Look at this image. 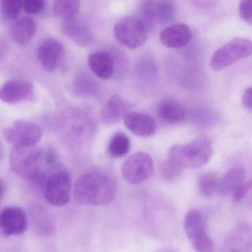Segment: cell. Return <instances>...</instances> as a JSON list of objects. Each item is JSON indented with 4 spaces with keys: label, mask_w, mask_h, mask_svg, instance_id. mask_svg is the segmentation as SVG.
<instances>
[{
    "label": "cell",
    "mask_w": 252,
    "mask_h": 252,
    "mask_svg": "<svg viewBox=\"0 0 252 252\" xmlns=\"http://www.w3.org/2000/svg\"><path fill=\"white\" fill-rule=\"evenodd\" d=\"M9 160L10 168L17 176L43 189L49 176L58 169L54 153L38 147L13 146Z\"/></svg>",
    "instance_id": "1"
},
{
    "label": "cell",
    "mask_w": 252,
    "mask_h": 252,
    "mask_svg": "<svg viewBox=\"0 0 252 252\" xmlns=\"http://www.w3.org/2000/svg\"><path fill=\"white\" fill-rule=\"evenodd\" d=\"M117 189L113 176L102 170H92L75 182L74 198L81 205H105L115 199Z\"/></svg>",
    "instance_id": "2"
},
{
    "label": "cell",
    "mask_w": 252,
    "mask_h": 252,
    "mask_svg": "<svg viewBox=\"0 0 252 252\" xmlns=\"http://www.w3.org/2000/svg\"><path fill=\"white\" fill-rule=\"evenodd\" d=\"M213 155L211 142L206 138L170 148L168 158L182 167L198 168L210 161Z\"/></svg>",
    "instance_id": "3"
},
{
    "label": "cell",
    "mask_w": 252,
    "mask_h": 252,
    "mask_svg": "<svg viewBox=\"0 0 252 252\" xmlns=\"http://www.w3.org/2000/svg\"><path fill=\"white\" fill-rule=\"evenodd\" d=\"M252 55L251 40L238 37L226 43L214 53L210 62V66L213 70H223L235 62L250 57Z\"/></svg>",
    "instance_id": "4"
},
{
    "label": "cell",
    "mask_w": 252,
    "mask_h": 252,
    "mask_svg": "<svg viewBox=\"0 0 252 252\" xmlns=\"http://www.w3.org/2000/svg\"><path fill=\"white\" fill-rule=\"evenodd\" d=\"M113 32L117 41L130 50L142 47L147 37L146 25L134 16H127L118 21L114 27Z\"/></svg>",
    "instance_id": "5"
},
{
    "label": "cell",
    "mask_w": 252,
    "mask_h": 252,
    "mask_svg": "<svg viewBox=\"0 0 252 252\" xmlns=\"http://www.w3.org/2000/svg\"><path fill=\"white\" fill-rule=\"evenodd\" d=\"M184 229L195 252H214V242L205 230L204 219L198 210L188 212L185 217Z\"/></svg>",
    "instance_id": "6"
},
{
    "label": "cell",
    "mask_w": 252,
    "mask_h": 252,
    "mask_svg": "<svg viewBox=\"0 0 252 252\" xmlns=\"http://www.w3.org/2000/svg\"><path fill=\"white\" fill-rule=\"evenodd\" d=\"M6 142L13 146H35L42 136V130L35 123L19 120L3 130Z\"/></svg>",
    "instance_id": "7"
},
{
    "label": "cell",
    "mask_w": 252,
    "mask_h": 252,
    "mask_svg": "<svg viewBox=\"0 0 252 252\" xmlns=\"http://www.w3.org/2000/svg\"><path fill=\"white\" fill-rule=\"evenodd\" d=\"M43 189L44 198L51 205L62 207L68 204L71 189L69 173L63 169H56L49 176Z\"/></svg>",
    "instance_id": "8"
},
{
    "label": "cell",
    "mask_w": 252,
    "mask_h": 252,
    "mask_svg": "<svg viewBox=\"0 0 252 252\" xmlns=\"http://www.w3.org/2000/svg\"><path fill=\"white\" fill-rule=\"evenodd\" d=\"M153 168V160L151 156L147 153L139 151L126 159L121 167V173L128 183L138 185L152 176Z\"/></svg>",
    "instance_id": "9"
},
{
    "label": "cell",
    "mask_w": 252,
    "mask_h": 252,
    "mask_svg": "<svg viewBox=\"0 0 252 252\" xmlns=\"http://www.w3.org/2000/svg\"><path fill=\"white\" fill-rule=\"evenodd\" d=\"M28 220L21 207L8 206L3 208L0 214V229L3 236L22 235L26 231Z\"/></svg>",
    "instance_id": "10"
},
{
    "label": "cell",
    "mask_w": 252,
    "mask_h": 252,
    "mask_svg": "<svg viewBox=\"0 0 252 252\" xmlns=\"http://www.w3.org/2000/svg\"><path fill=\"white\" fill-rule=\"evenodd\" d=\"M62 31L67 38L81 47L90 45L94 39L88 24L78 15L70 19H64Z\"/></svg>",
    "instance_id": "11"
},
{
    "label": "cell",
    "mask_w": 252,
    "mask_h": 252,
    "mask_svg": "<svg viewBox=\"0 0 252 252\" xmlns=\"http://www.w3.org/2000/svg\"><path fill=\"white\" fill-rule=\"evenodd\" d=\"M174 6L167 0H146L142 6V13L145 22L149 25L155 22L168 23L176 15Z\"/></svg>",
    "instance_id": "12"
},
{
    "label": "cell",
    "mask_w": 252,
    "mask_h": 252,
    "mask_svg": "<svg viewBox=\"0 0 252 252\" xmlns=\"http://www.w3.org/2000/svg\"><path fill=\"white\" fill-rule=\"evenodd\" d=\"M34 97V84L22 80L7 81L0 90L1 101L10 104L31 100Z\"/></svg>",
    "instance_id": "13"
},
{
    "label": "cell",
    "mask_w": 252,
    "mask_h": 252,
    "mask_svg": "<svg viewBox=\"0 0 252 252\" xmlns=\"http://www.w3.org/2000/svg\"><path fill=\"white\" fill-rule=\"evenodd\" d=\"M64 53L63 44L54 38L43 41L37 50V56L41 66L47 72L57 69Z\"/></svg>",
    "instance_id": "14"
},
{
    "label": "cell",
    "mask_w": 252,
    "mask_h": 252,
    "mask_svg": "<svg viewBox=\"0 0 252 252\" xmlns=\"http://www.w3.org/2000/svg\"><path fill=\"white\" fill-rule=\"evenodd\" d=\"M133 105L118 95L112 96L100 112V118L105 125L118 124L130 113Z\"/></svg>",
    "instance_id": "15"
},
{
    "label": "cell",
    "mask_w": 252,
    "mask_h": 252,
    "mask_svg": "<svg viewBox=\"0 0 252 252\" xmlns=\"http://www.w3.org/2000/svg\"><path fill=\"white\" fill-rule=\"evenodd\" d=\"M124 124L133 134L141 137H149L156 131L155 120L143 112H130L124 118Z\"/></svg>",
    "instance_id": "16"
},
{
    "label": "cell",
    "mask_w": 252,
    "mask_h": 252,
    "mask_svg": "<svg viewBox=\"0 0 252 252\" xmlns=\"http://www.w3.org/2000/svg\"><path fill=\"white\" fill-rule=\"evenodd\" d=\"M89 68L98 78L109 80L116 71V62L111 53L99 51L92 53L87 59Z\"/></svg>",
    "instance_id": "17"
},
{
    "label": "cell",
    "mask_w": 252,
    "mask_h": 252,
    "mask_svg": "<svg viewBox=\"0 0 252 252\" xmlns=\"http://www.w3.org/2000/svg\"><path fill=\"white\" fill-rule=\"evenodd\" d=\"M190 28L185 24H174L164 28L160 33V41L163 45L172 49L186 46L192 39Z\"/></svg>",
    "instance_id": "18"
},
{
    "label": "cell",
    "mask_w": 252,
    "mask_h": 252,
    "mask_svg": "<svg viewBox=\"0 0 252 252\" xmlns=\"http://www.w3.org/2000/svg\"><path fill=\"white\" fill-rule=\"evenodd\" d=\"M36 31V24L28 16L16 19L10 29V35L15 43L19 46H25L34 38Z\"/></svg>",
    "instance_id": "19"
},
{
    "label": "cell",
    "mask_w": 252,
    "mask_h": 252,
    "mask_svg": "<svg viewBox=\"0 0 252 252\" xmlns=\"http://www.w3.org/2000/svg\"><path fill=\"white\" fill-rule=\"evenodd\" d=\"M245 171L241 167L229 169L221 179H219L217 192L222 196L233 195L235 191L244 183Z\"/></svg>",
    "instance_id": "20"
},
{
    "label": "cell",
    "mask_w": 252,
    "mask_h": 252,
    "mask_svg": "<svg viewBox=\"0 0 252 252\" xmlns=\"http://www.w3.org/2000/svg\"><path fill=\"white\" fill-rule=\"evenodd\" d=\"M157 112L160 119L170 125L181 123L187 115L184 106L173 100H164L160 103Z\"/></svg>",
    "instance_id": "21"
},
{
    "label": "cell",
    "mask_w": 252,
    "mask_h": 252,
    "mask_svg": "<svg viewBox=\"0 0 252 252\" xmlns=\"http://www.w3.org/2000/svg\"><path fill=\"white\" fill-rule=\"evenodd\" d=\"M72 94L78 97H95L99 93V84L93 77L81 74L75 77L71 84Z\"/></svg>",
    "instance_id": "22"
},
{
    "label": "cell",
    "mask_w": 252,
    "mask_h": 252,
    "mask_svg": "<svg viewBox=\"0 0 252 252\" xmlns=\"http://www.w3.org/2000/svg\"><path fill=\"white\" fill-rule=\"evenodd\" d=\"M131 148L130 138L126 133L118 132L113 135L108 145V153L113 158L127 155Z\"/></svg>",
    "instance_id": "23"
},
{
    "label": "cell",
    "mask_w": 252,
    "mask_h": 252,
    "mask_svg": "<svg viewBox=\"0 0 252 252\" xmlns=\"http://www.w3.org/2000/svg\"><path fill=\"white\" fill-rule=\"evenodd\" d=\"M80 8L81 0H55L53 11L55 16L64 20L76 16Z\"/></svg>",
    "instance_id": "24"
},
{
    "label": "cell",
    "mask_w": 252,
    "mask_h": 252,
    "mask_svg": "<svg viewBox=\"0 0 252 252\" xmlns=\"http://www.w3.org/2000/svg\"><path fill=\"white\" fill-rule=\"evenodd\" d=\"M218 177L215 173H204L198 179V189L204 197H211L217 192Z\"/></svg>",
    "instance_id": "25"
},
{
    "label": "cell",
    "mask_w": 252,
    "mask_h": 252,
    "mask_svg": "<svg viewBox=\"0 0 252 252\" xmlns=\"http://www.w3.org/2000/svg\"><path fill=\"white\" fill-rule=\"evenodd\" d=\"M32 222L35 229L41 234L49 235L54 230L53 220L45 211H34L32 215Z\"/></svg>",
    "instance_id": "26"
},
{
    "label": "cell",
    "mask_w": 252,
    "mask_h": 252,
    "mask_svg": "<svg viewBox=\"0 0 252 252\" xmlns=\"http://www.w3.org/2000/svg\"><path fill=\"white\" fill-rule=\"evenodd\" d=\"M21 9L20 0H1V17L5 21L17 19Z\"/></svg>",
    "instance_id": "27"
},
{
    "label": "cell",
    "mask_w": 252,
    "mask_h": 252,
    "mask_svg": "<svg viewBox=\"0 0 252 252\" xmlns=\"http://www.w3.org/2000/svg\"><path fill=\"white\" fill-rule=\"evenodd\" d=\"M182 168L183 167L168 158L161 164L160 171H161V176L165 180L173 181L180 176Z\"/></svg>",
    "instance_id": "28"
},
{
    "label": "cell",
    "mask_w": 252,
    "mask_h": 252,
    "mask_svg": "<svg viewBox=\"0 0 252 252\" xmlns=\"http://www.w3.org/2000/svg\"><path fill=\"white\" fill-rule=\"evenodd\" d=\"M22 9L29 14L41 13L44 7V0H20Z\"/></svg>",
    "instance_id": "29"
},
{
    "label": "cell",
    "mask_w": 252,
    "mask_h": 252,
    "mask_svg": "<svg viewBox=\"0 0 252 252\" xmlns=\"http://www.w3.org/2000/svg\"><path fill=\"white\" fill-rule=\"evenodd\" d=\"M239 15L249 25H252V0H241L239 3Z\"/></svg>",
    "instance_id": "30"
},
{
    "label": "cell",
    "mask_w": 252,
    "mask_h": 252,
    "mask_svg": "<svg viewBox=\"0 0 252 252\" xmlns=\"http://www.w3.org/2000/svg\"><path fill=\"white\" fill-rule=\"evenodd\" d=\"M252 188V181L244 182V183L241 185L240 188L235 191V193L232 195L234 201H235V202H241V201H242Z\"/></svg>",
    "instance_id": "31"
},
{
    "label": "cell",
    "mask_w": 252,
    "mask_h": 252,
    "mask_svg": "<svg viewBox=\"0 0 252 252\" xmlns=\"http://www.w3.org/2000/svg\"><path fill=\"white\" fill-rule=\"evenodd\" d=\"M243 103L247 109L252 111V87L247 89L243 95Z\"/></svg>",
    "instance_id": "32"
}]
</instances>
